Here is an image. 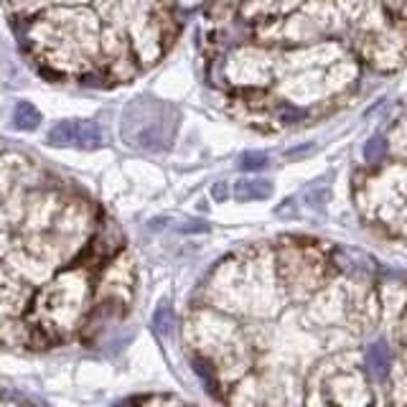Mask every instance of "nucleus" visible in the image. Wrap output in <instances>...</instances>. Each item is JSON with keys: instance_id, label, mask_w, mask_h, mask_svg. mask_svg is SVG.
<instances>
[{"instance_id": "21", "label": "nucleus", "mask_w": 407, "mask_h": 407, "mask_svg": "<svg viewBox=\"0 0 407 407\" xmlns=\"http://www.w3.org/2000/svg\"><path fill=\"white\" fill-rule=\"evenodd\" d=\"M158 407H168V405H166V402H163V405H158Z\"/></svg>"}, {"instance_id": "19", "label": "nucleus", "mask_w": 407, "mask_h": 407, "mask_svg": "<svg viewBox=\"0 0 407 407\" xmlns=\"http://www.w3.org/2000/svg\"><path fill=\"white\" fill-rule=\"evenodd\" d=\"M308 150H313V145H303V148H293V150H288V158H301V153H308Z\"/></svg>"}, {"instance_id": "11", "label": "nucleus", "mask_w": 407, "mask_h": 407, "mask_svg": "<svg viewBox=\"0 0 407 407\" xmlns=\"http://www.w3.org/2000/svg\"><path fill=\"white\" fill-rule=\"evenodd\" d=\"M13 125L18 130H36L41 125V112L31 102H18L13 110Z\"/></svg>"}, {"instance_id": "4", "label": "nucleus", "mask_w": 407, "mask_h": 407, "mask_svg": "<svg viewBox=\"0 0 407 407\" xmlns=\"http://www.w3.org/2000/svg\"><path fill=\"white\" fill-rule=\"evenodd\" d=\"M369 392L364 387V379L354 369H331L313 387L308 407H367Z\"/></svg>"}, {"instance_id": "18", "label": "nucleus", "mask_w": 407, "mask_h": 407, "mask_svg": "<svg viewBox=\"0 0 407 407\" xmlns=\"http://www.w3.org/2000/svg\"><path fill=\"white\" fill-rule=\"evenodd\" d=\"M214 199L216 201H224V199H227V186H224V184H216L214 186Z\"/></svg>"}, {"instance_id": "1", "label": "nucleus", "mask_w": 407, "mask_h": 407, "mask_svg": "<svg viewBox=\"0 0 407 407\" xmlns=\"http://www.w3.org/2000/svg\"><path fill=\"white\" fill-rule=\"evenodd\" d=\"M104 31L92 10L54 6L26 23L23 38L38 69L54 74H92Z\"/></svg>"}, {"instance_id": "12", "label": "nucleus", "mask_w": 407, "mask_h": 407, "mask_svg": "<svg viewBox=\"0 0 407 407\" xmlns=\"http://www.w3.org/2000/svg\"><path fill=\"white\" fill-rule=\"evenodd\" d=\"M153 328H156L161 336H170L176 331V316H173V308L168 303H163L161 308L153 316Z\"/></svg>"}, {"instance_id": "8", "label": "nucleus", "mask_w": 407, "mask_h": 407, "mask_svg": "<svg viewBox=\"0 0 407 407\" xmlns=\"http://www.w3.org/2000/svg\"><path fill=\"white\" fill-rule=\"evenodd\" d=\"M273 193V184L265 181V178H242L234 186V196L239 201H260L267 199Z\"/></svg>"}, {"instance_id": "3", "label": "nucleus", "mask_w": 407, "mask_h": 407, "mask_svg": "<svg viewBox=\"0 0 407 407\" xmlns=\"http://www.w3.org/2000/svg\"><path fill=\"white\" fill-rule=\"evenodd\" d=\"M178 112L156 97H138L127 104L120 120L122 141L143 153H166L173 145Z\"/></svg>"}, {"instance_id": "14", "label": "nucleus", "mask_w": 407, "mask_h": 407, "mask_svg": "<svg viewBox=\"0 0 407 407\" xmlns=\"http://www.w3.org/2000/svg\"><path fill=\"white\" fill-rule=\"evenodd\" d=\"M394 400L400 405H407V354L400 359L394 369Z\"/></svg>"}, {"instance_id": "10", "label": "nucleus", "mask_w": 407, "mask_h": 407, "mask_svg": "<svg viewBox=\"0 0 407 407\" xmlns=\"http://www.w3.org/2000/svg\"><path fill=\"white\" fill-rule=\"evenodd\" d=\"M46 143L54 148H74V120H61L49 130Z\"/></svg>"}, {"instance_id": "5", "label": "nucleus", "mask_w": 407, "mask_h": 407, "mask_svg": "<svg viewBox=\"0 0 407 407\" xmlns=\"http://www.w3.org/2000/svg\"><path fill=\"white\" fill-rule=\"evenodd\" d=\"M41 181H44V173L29 158L18 153H0V204L21 184L33 191L36 186H41Z\"/></svg>"}, {"instance_id": "6", "label": "nucleus", "mask_w": 407, "mask_h": 407, "mask_svg": "<svg viewBox=\"0 0 407 407\" xmlns=\"http://www.w3.org/2000/svg\"><path fill=\"white\" fill-rule=\"evenodd\" d=\"M367 372L374 382H387L392 374V351L387 341H374L367 349Z\"/></svg>"}, {"instance_id": "7", "label": "nucleus", "mask_w": 407, "mask_h": 407, "mask_svg": "<svg viewBox=\"0 0 407 407\" xmlns=\"http://www.w3.org/2000/svg\"><path fill=\"white\" fill-rule=\"evenodd\" d=\"M107 145V133L95 120H74V148L99 150Z\"/></svg>"}, {"instance_id": "16", "label": "nucleus", "mask_w": 407, "mask_h": 407, "mask_svg": "<svg viewBox=\"0 0 407 407\" xmlns=\"http://www.w3.org/2000/svg\"><path fill=\"white\" fill-rule=\"evenodd\" d=\"M15 244H13V239L8 237V232L6 230H0V257H6L8 252L13 250Z\"/></svg>"}, {"instance_id": "13", "label": "nucleus", "mask_w": 407, "mask_h": 407, "mask_svg": "<svg viewBox=\"0 0 407 407\" xmlns=\"http://www.w3.org/2000/svg\"><path fill=\"white\" fill-rule=\"evenodd\" d=\"M387 156V141L382 135H372L369 141L364 143V158L367 163H379Z\"/></svg>"}, {"instance_id": "15", "label": "nucleus", "mask_w": 407, "mask_h": 407, "mask_svg": "<svg viewBox=\"0 0 407 407\" xmlns=\"http://www.w3.org/2000/svg\"><path fill=\"white\" fill-rule=\"evenodd\" d=\"M267 156L265 153H244L239 158V168L242 170H265L267 168Z\"/></svg>"}, {"instance_id": "17", "label": "nucleus", "mask_w": 407, "mask_h": 407, "mask_svg": "<svg viewBox=\"0 0 407 407\" xmlns=\"http://www.w3.org/2000/svg\"><path fill=\"white\" fill-rule=\"evenodd\" d=\"M209 227L204 222H189V224H184L181 227V232H207Z\"/></svg>"}, {"instance_id": "9", "label": "nucleus", "mask_w": 407, "mask_h": 407, "mask_svg": "<svg viewBox=\"0 0 407 407\" xmlns=\"http://www.w3.org/2000/svg\"><path fill=\"white\" fill-rule=\"evenodd\" d=\"M61 3H67V0H6L8 10L13 15H21V21H29L33 15L44 13L54 6H61Z\"/></svg>"}, {"instance_id": "2", "label": "nucleus", "mask_w": 407, "mask_h": 407, "mask_svg": "<svg viewBox=\"0 0 407 407\" xmlns=\"http://www.w3.org/2000/svg\"><path fill=\"white\" fill-rule=\"evenodd\" d=\"M89 303L87 270H67L44 282L31 305V326L49 336H64L84 324Z\"/></svg>"}, {"instance_id": "20", "label": "nucleus", "mask_w": 407, "mask_h": 407, "mask_svg": "<svg viewBox=\"0 0 407 407\" xmlns=\"http://www.w3.org/2000/svg\"><path fill=\"white\" fill-rule=\"evenodd\" d=\"M0 407H21V405H15V402H6V400H0Z\"/></svg>"}]
</instances>
